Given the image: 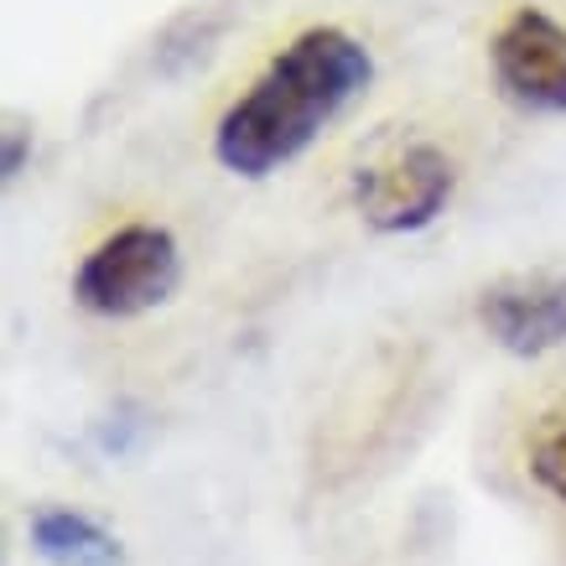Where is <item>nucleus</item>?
Instances as JSON below:
<instances>
[{"label":"nucleus","mask_w":566,"mask_h":566,"mask_svg":"<svg viewBox=\"0 0 566 566\" xmlns=\"http://www.w3.org/2000/svg\"><path fill=\"white\" fill-rule=\"evenodd\" d=\"M504 99L531 115H566V27L541 6H520L489 42Z\"/></svg>","instance_id":"5"},{"label":"nucleus","mask_w":566,"mask_h":566,"mask_svg":"<svg viewBox=\"0 0 566 566\" xmlns=\"http://www.w3.org/2000/svg\"><path fill=\"white\" fill-rule=\"evenodd\" d=\"M27 136H32V130H21V125H6V156H0V172H6V177L21 172V161H27Z\"/></svg>","instance_id":"8"},{"label":"nucleus","mask_w":566,"mask_h":566,"mask_svg":"<svg viewBox=\"0 0 566 566\" xmlns=\"http://www.w3.org/2000/svg\"><path fill=\"white\" fill-rule=\"evenodd\" d=\"M27 535H32V551L48 566H120V541L94 515L69 510V504H42Z\"/></svg>","instance_id":"6"},{"label":"nucleus","mask_w":566,"mask_h":566,"mask_svg":"<svg viewBox=\"0 0 566 566\" xmlns=\"http://www.w3.org/2000/svg\"><path fill=\"white\" fill-rule=\"evenodd\" d=\"M458 167L437 140H400L354 172V208L375 234H421L442 219Z\"/></svg>","instance_id":"3"},{"label":"nucleus","mask_w":566,"mask_h":566,"mask_svg":"<svg viewBox=\"0 0 566 566\" xmlns=\"http://www.w3.org/2000/svg\"><path fill=\"white\" fill-rule=\"evenodd\" d=\"M182 281L172 229L161 223H125L99 240L73 271V302L94 317H140L161 307Z\"/></svg>","instance_id":"2"},{"label":"nucleus","mask_w":566,"mask_h":566,"mask_svg":"<svg viewBox=\"0 0 566 566\" xmlns=\"http://www.w3.org/2000/svg\"><path fill=\"white\" fill-rule=\"evenodd\" d=\"M525 468L551 499L566 504V400L535 416L531 442H525Z\"/></svg>","instance_id":"7"},{"label":"nucleus","mask_w":566,"mask_h":566,"mask_svg":"<svg viewBox=\"0 0 566 566\" xmlns=\"http://www.w3.org/2000/svg\"><path fill=\"white\" fill-rule=\"evenodd\" d=\"M479 323L515 359H541L551 348H562L566 344V260L489 281L479 292Z\"/></svg>","instance_id":"4"},{"label":"nucleus","mask_w":566,"mask_h":566,"mask_svg":"<svg viewBox=\"0 0 566 566\" xmlns=\"http://www.w3.org/2000/svg\"><path fill=\"white\" fill-rule=\"evenodd\" d=\"M375 78V57L344 27H307L271 57L250 94L223 109L213 156L234 177H271L323 136Z\"/></svg>","instance_id":"1"}]
</instances>
